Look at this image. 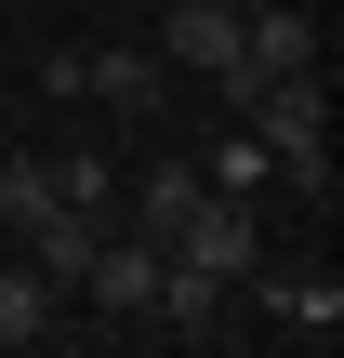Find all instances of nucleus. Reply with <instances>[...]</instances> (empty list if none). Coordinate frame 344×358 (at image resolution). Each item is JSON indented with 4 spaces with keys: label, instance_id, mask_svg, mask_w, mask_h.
I'll use <instances>...</instances> for the list:
<instances>
[{
    "label": "nucleus",
    "instance_id": "0eeeda50",
    "mask_svg": "<svg viewBox=\"0 0 344 358\" xmlns=\"http://www.w3.org/2000/svg\"><path fill=\"white\" fill-rule=\"evenodd\" d=\"M80 292H93V306H106L119 332H146V292H159V239H133V226H119V239H93Z\"/></svg>",
    "mask_w": 344,
    "mask_h": 358
},
{
    "label": "nucleus",
    "instance_id": "f257e3e1",
    "mask_svg": "<svg viewBox=\"0 0 344 358\" xmlns=\"http://www.w3.org/2000/svg\"><path fill=\"white\" fill-rule=\"evenodd\" d=\"M239 120H252V146H265V159H278V173H292V186L318 199V213H331V93H318V66L265 80V93H252Z\"/></svg>",
    "mask_w": 344,
    "mask_h": 358
},
{
    "label": "nucleus",
    "instance_id": "7ed1b4c3",
    "mask_svg": "<svg viewBox=\"0 0 344 358\" xmlns=\"http://www.w3.org/2000/svg\"><path fill=\"white\" fill-rule=\"evenodd\" d=\"M93 239H106V213H80V199H53V213H27V226H13V252H27V279H40V292H80Z\"/></svg>",
    "mask_w": 344,
    "mask_h": 358
},
{
    "label": "nucleus",
    "instance_id": "f8f14e48",
    "mask_svg": "<svg viewBox=\"0 0 344 358\" xmlns=\"http://www.w3.org/2000/svg\"><path fill=\"white\" fill-rule=\"evenodd\" d=\"M27 213H53V159H0V239H13Z\"/></svg>",
    "mask_w": 344,
    "mask_h": 358
},
{
    "label": "nucleus",
    "instance_id": "39448f33",
    "mask_svg": "<svg viewBox=\"0 0 344 358\" xmlns=\"http://www.w3.org/2000/svg\"><path fill=\"white\" fill-rule=\"evenodd\" d=\"M80 93H106V120H146L172 93V66H159V40H93L80 53Z\"/></svg>",
    "mask_w": 344,
    "mask_h": 358
},
{
    "label": "nucleus",
    "instance_id": "9d476101",
    "mask_svg": "<svg viewBox=\"0 0 344 358\" xmlns=\"http://www.w3.org/2000/svg\"><path fill=\"white\" fill-rule=\"evenodd\" d=\"M278 319H292L305 345H331V332H344V279H331V266H318V279H278Z\"/></svg>",
    "mask_w": 344,
    "mask_h": 358
},
{
    "label": "nucleus",
    "instance_id": "ddd939ff",
    "mask_svg": "<svg viewBox=\"0 0 344 358\" xmlns=\"http://www.w3.org/2000/svg\"><path fill=\"white\" fill-rule=\"evenodd\" d=\"M53 199H80V213H106V146H66V159H53Z\"/></svg>",
    "mask_w": 344,
    "mask_h": 358
},
{
    "label": "nucleus",
    "instance_id": "20e7f679",
    "mask_svg": "<svg viewBox=\"0 0 344 358\" xmlns=\"http://www.w3.org/2000/svg\"><path fill=\"white\" fill-rule=\"evenodd\" d=\"M159 66L172 80H225L239 66V0H172L159 13Z\"/></svg>",
    "mask_w": 344,
    "mask_h": 358
},
{
    "label": "nucleus",
    "instance_id": "f03ea898",
    "mask_svg": "<svg viewBox=\"0 0 344 358\" xmlns=\"http://www.w3.org/2000/svg\"><path fill=\"white\" fill-rule=\"evenodd\" d=\"M146 332H172V345H212V332H239V279H212V266L159 252V292H146Z\"/></svg>",
    "mask_w": 344,
    "mask_h": 358
},
{
    "label": "nucleus",
    "instance_id": "1a4fd4ad",
    "mask_svg": "<svg viewBox=\"0 0 344 358\" xmlns=\"http://www.w3.org/2000/svg\"><path fill=\"white\" fill-rule=\"evenodd\" d=\"M53 306H66V292H40L27 252H13V266H0V345H53Z\"/></svg>",
    "mask_w": 344,
    "mask_h": 358
},
{
    "label": "nucleus",
    "instance_id": "4468645a",
    "mask_svg": "<svg viewBox=\"0 0 344 358\" xmlns=\"http://www.w3.org/2000/svg\"><path fill=\"white\" fill-rule=\"evenodd\" d=\"M239 13H252V0H239Z\"/></svg>",
    "mask_w": 344,
    "mask_h": 358
},
{
    "label": "nucleus",
    "instance_id": "423d86ee",
    "mask_svg": "<svg viewBox=\"0 0 344 358\" xmlns=\"http://www.w3.org/2000/svg\"><path fill=\"white\" fill-rule=\"evenodd\" d=\"M172 252H186V266H212V279H252V266H265V226H252V213H239V199L212 186V199H199V213L172 226Z\"/></svg>",
    "mask_w": 344,
    "mask_h": 358
},
{
    "label": "nucleus",
    "instance_id": "6e6552de",
    "mask_svg": "<svg viewBox=\"0 0 344 358\" xmlns=\"http://www.w3.org/2000/svg\"><path fill=\"white\" fill-rule=\"evenodd\" d=\"M199 199H212V186H199V159H159V173L133 186V239H159V252H172V226H186Z\"/></svg>",
    "mask_w": 344,
    "mask_h": 358
},
{
    "label": "nucleus",
    "instance_id": "9b49d317",
    "mask_svg": "<svg viewBox=\"0 0 344 358\" xmlns=\"http://www.w3.org/2000/svg\"><path fill=\"white\" fill-rule=\"evenodd\" d=\"M265 173H278V159H265V146H252V120H239V133H225V146H212V173H199V186H225V199H252V186H265Z\"/></svg>",
    "mask_w": 344,
    "mask_h": 358
}]
</instances>
